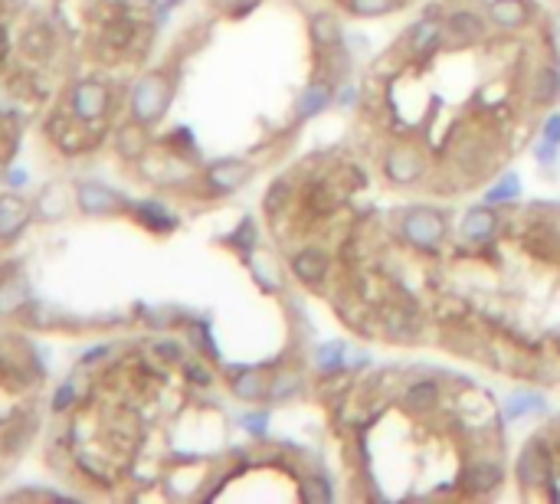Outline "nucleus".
<instances>
[{
	"label": "nucleus",
	"mask_w": 560,
	"mask_h": 504,
	"mask_svg": "<svg viewBox=\"0 0 560 504\" xmlns=\"http://www.w3.org/2000/svg\"><path fill=\"white\" fill-rule=\"evenodd\" d=\"M518 478L524 484H540L550 478V455L540 442H527V448L518 462Z\"/></svg>",
	"instance_id": "obj_6"
},
{
	"label": "nucleus",
	"mask_w": 560,
	"mask_h": 504,
	"mask_svg": "<svg viewBox=\"0 0 560 504\" xmlns=\"http://www.w3.org/2000/svg\"><path fill=\"white\" fill-rule=\"evenodd\" d=\"M292 272L305 285H321V279L328 275V256L321 249H302L292 256Z\"/></svg>",
	"instance_id": "obj_7"
},
{
	"label": "nucleus",
	"mask_w": 560,
	"mask_h": 504,
	"mask_svg": "<svg viewBox=\"0 0 560 504\" xmlns=\"http://www.w3.org/2000/svg\"><path fill=\"white\" fill-rule=\"evenodd\" d=\"M387 174L397 184H410V181H416L423 174V158L416 151H410V148H397L387 158Z\"/></svg>",
	"instance_id": "obj_8"
},
{
	"label": "nucleus",
	"mask_w": 560,
	"mask_h": 504,
	"mask_svg": "<svg viewBox=\"0 0 560 504\" xmlns=\"http://www.w3.org/2000/svg\"><path fill=\"white\" fill-rule=\"evenodd\" d=\"M518 194H521V181H518V174L508 171V174L485 194V200H488V204H498V200H514Z\"/></svg>",
	"instance_id": "obj_19"
},
{
	"label": "nucleus",
	"mask_w": 560,
	"mask_h": 504,
	"mask_svg": "<svg viewBox=\"0 0 560 504\" xmlns=\"http://www.w3.org/2000/svg\"><path fill=\"white\" fill-rule=\"evenodd\" d=\"M50 419L47 370L37 347L0 321V481L44 439Z\"/></svg>",
	"instance_id": "obj_2"
},
{
	"label": "nucleus",
	"mask_w": 560,
	"mask_h": 504,
	"mask_svg": "<svg viewBox=\"0 0 560 504\" xmlns=\"http://www.w3.org/2000/svg\"><path fill=\"white\" fill-rule=\"evenodd\" d=\"M312 34H315V44H321V50L341 44V27H338V21L331 14H315L312 17Z\"/></svg>",
	"instance_id": "obj_16"
},
{
	"label": "nucleus",
	"mask_w": 560,
	"mask_h": 504,
	"mask_svg": "<svg viewBox=\"0 0 560 504\" xmlns=\"http://www.w3.org/2000/svg\"><path fill=\"white\" fill-rule=\"evenodd\" d=\"M488 34L485 21L472 11H455L449 21H446V37L455 44V47H465V44H478L482 37Z\"/></svg>",
	"instance_id": "obj_5"
},
{
	"label": "nucleus",
	"mask_w": 560,
	"mask_h": 504,
	"mask_svg": "<svg viewBox=\"0 0 560 504\" xmlns=\"http://www.w3.org/2000/svg\"><path fill=\"white\" fill-rule=\"evenodd\" d=\"M73 66V40L31 0H0V181L44 125Z\"/></svg>",
	"instance_id": "obj_1"
},
{
	"label": "nucleus",
	"mask_w": 560,
	"mask_h": 504,
	"mask_svg": "<svg viewBox=\"0 0 560 504\" xmlns=\"http://www.w3.org/2000/svg\"><path fill=\"white\" fill-rule=\"evenodd\" d=\"M289 197H292V190H289V181H276V184L269 187L266 200H263L266 213H279V210L289 204Z\"/></svg>",
	"instance_id": "obj_20"
},
{
	"label": "nucleus",
	"mask_w": 560,
	"mask_h": 504,
	"mask_svg": "<svg viewBox=\"0 0 560 504\" xmlns=\"http://www.w3.org/2000/svg\"><path fill=\"white\" fill-rule=\"evenodd\" d=\"M331 83H315V86H308L305 89V96L299 99V119L305 122V119H315L318 112H325L328 106H331Z\"/></svg>",
	"instance_id": "obj_9"
},
{
	"label": "nucleus",
	"mask_w": 560,
	"mask_h": 504,
	"mask_svg": "<svg viewBox=\"0 0 560 504\" xmlns=\"http://www.w3.org/2000/svg\"><path fill=\"white\" fill-rule=\"evenodd\" d=\"M302 390H305V386H302V377H299V373H292V370H282V373H276V377L269 380V393H266V399H272V403H285V399H295Z\"/></svg>",
	"instance_id": "obj_13"
},
{
	"label": "nucleus",
	"mask_w": 560,
	"mask_h": 504,
	"mask_svg": "<svg viewBox=\"0 0 560 504\" xmlns=\"http://www.w3.org/2000/svg\"><path fill=\"white\" fill-rule=\"evenodd\" d=\"M341 360H344V347H341V344H325V347H318V364H321V367L338 370Z\"/></svg>",
	"instance_id": "obj_21"
},
{
	"label": "nucleus",
	"mask_w": 560,
	"mask_h": 504,
	"mask_svg": "<svg viewBox=\"0 0 560 504\" xmlns=\"http://www.w3.org/2000/svg\"><path fill=\"white\" fill-rule=\"evenodd\" d=\"M230 243H240V246L249 253V249L256 246V230H253V220H243V223H240V230H236V236H233Z\"/></svg>",
	"instance_id": "obj_22"
},
{
	"label": "nucleus",
	"mask_w": 560,
	"mask_h": 504,
	"mask_svg": "<svg viewBox=\"0 0 560 504\" xmlns=\"http://www.w3.org/2000/svg\"><path fill=\"white\" fill-rule=\"evenodd\" d=\"M217 4H220V8H227V11H230V8L236 11V8L243 4V0H217Z\"/></svg>",
	"instance_id": "obj_24"
},
{
	"label": "nucleus",
	"mask_w": 560,
	"mask_h": 504,
	"mask_svg": "<svg viewBox=\"0 0 560 504\" xmlns=\"http://www.w3.org/2000/svg\"><path fill=\"white\" fill-rule=\"evenodd\" d=\"M491 17H495V24H498V27H504V30H518V27H524V24H527V8L514 4V0H498V4L491 8Z\"/></svg>",
	"instance_id": "obj_15"
},
{
	"label": "nucleus",
	"mask_w": 560,
	"mask_h": 504,
	"mask_svg": "<svg viewBox=\"0 0 560 504\" xmlns=\"http://www.w3.org/2000/svg\"><path fill=\"white\" fill-rule=\"evenodd\" d=\"M403 236L413 243V246H439L442 236H446V223L439 213L433 210H410L406 220H403Z\"/></svg>",
	"instance_id": "obj_3"
},
{
	"label": "nucleus",
	"mask_w": 560,
	"mask_h": 504,
	"mask_svg": "<svg viewBox=\"0 0 560 504\" xmlns=\"http://www.w3.org/2000/svg\"><path fill=\"white\" fill-rule=\"evenodd\" d=\"M498 226V217L491 210H468V217L462 220V236L468 243H485Z\"/></svg>",
	"instance_id": "obj_10"
},
{
	"label": "nucleus",
	"mask_w": 560,
	"mask_h": 504,
	"mask_svg": "<svg viewBox=\"0 0 560 504\" xmlns=\"http://www.w3.org/2000/svg\"><path fill=\"white\" fill-rule=\"evenodd\" d=\"M560 96V76L557 70H540L534 79H531V102L534 106H547Z\"/></svg>",
	"instance_id": "obj_11"
},
{
	"label": "nucleus",
	"mask_w": 560,
	"mask_h": 504,
	"mask_svg": "<svg viewBox=\"0 0 560 504\" xmlns=\"http://www.w3.org/2000/svg\"><path fill=\"white\" fill-rule=\"evenodd\" d=\"M501 478H504V475H501V468H498L495 462H478V465L472 468V488H475V491H491Z\"/></svg>",
	"instance_id": "obj_18"
},
{
	"label": "nucleus",
	"mask_w": 560,
	"mask_h": 504,
	"mask_svg": "<svg viewBox=\"0 0 560 504\" xmlns=\"http://www.w3.org/2000/svg\"><path fill=\"white\" fill-rule=\"evenodd\" d=\"M439 403V386L436 383H413L406 393H403V406L406 409H413V413H426V409H433Z\"/></svg>",
	"instance_id": "obj_14"
},
{
	"label": "nucleus",
	"mask_w": 560,
	"mask_h": 504,
	"mask_svg": "<svg viewBox=\"0 0 560 504\" xmlns=\"http://www.w3.org/2000/svg\"><path fill=\"white\" fill-rule=\"evenodd\" d=\"M253 164L249 161H220L207 171V187L214 194H233L240 190L249 177H253Z\"/></svg>",
	"instance_id": "obj_4"
},
{
	"label": "nucleus",
	"mask_w": 560,
	"mask_h": 504,
	"mask_svg": "<svg viewBox=\"0 0 560 504\" xmlns=\"http://www.w3.org/2000/svg\"><path fill=\"white\" fill-rule=\"evenodd\" d=\"M348 8L357 17H384L400 8V0H348Z\"/></svg>",
	"instance_id": "obj_17"
},
{
	"label": "nucleus",
	"mask_w": 560,
	"mask_h": 504,
	"mask_svg": "<svg viewBox=\"0 0 560 504\" xmlns=\"http://www.w3.org/2000/svg\"><path fill=\"white\" fill-rule=\"evenodd\" d=\"M233 393H236V399H266V393H269V383H266V377L263 373H256V370H246V373H236L233 377Z\"/></svg>",
	"instance_id": "obj_12"
},
{
	"label": "nucleus",
	"mask_w": 560,
	"mask_h": 504,
	"mask_svg": "<svg viewBox=\"0 0 560 504\" xmlns=\"http://www.w3.org/2000/svg\"><path fill=\"white\" fill-rule=\"evenodd\" d=\"M266 422H269V416L266 413H253V416H243V426L256 435V439H263L266 435Z\"/></svg>",
	"instance_id": "obj_23"
}]
</instances>
